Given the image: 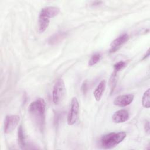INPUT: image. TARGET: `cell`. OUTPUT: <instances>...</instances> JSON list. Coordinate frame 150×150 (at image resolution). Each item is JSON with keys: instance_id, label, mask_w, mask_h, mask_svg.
<instances>
[{"instance_id": "obj_1", "label": "cell", "mask_w": 150, "mask_h": 150, "mask_svg": "<svg viewBox=\"0 0 150 150\" xmlns=\"http://www.w3.org/2000/svg\"><path fill=\"white\" fill-rule=\"evenodd\" d=\"M28 111L32 121L40 131H43L45 127L46 117V103L44 99L39 98L32 102Z\"/></svg>"}, {"instance_id": "obj_2", "label": "cell", "mask_w": 150, "mask_h": 150, "mask_svg": "<svg viewBox=\"0 0 150 150\" xmlns=\"http://www.w3.org/2000/svg\"><path fill=\"white\" fill-rule=\"evenodd\" d=\"M126 137L125 132H110L104 135L100 139V145L102 148L112 149L121 142Z\"/></svg>"}, {"instance_id": "obj_3", "label": "cell", "mask_w": 150, "mask_h": 150, "mask_svg": "<svg viewBox=\"0 0 150 150\" xmlns=\"http://www.w3.org/2000/svg\"><path fill=\"white\" fill-rule=\"evenodd\" d=\"M66 92L65 84L62 79H58L53 88L52 100L54 104H59L63 99Z\"/></svg>"}, {"instance_id": "obj_4", "label": "cell", "mask_w": 150, "mask_h": 150, "mask_svg": "<svg viewBox=\"0 0 150 150\" xmlns=\"http://www.w3.org/2000/svg\"><path fill=\"white\" fill-rule=\"evenodd\" d=\"M79 115V104L76 97H73L70 110L67 115V124L69 125H74L78 120Z\"/></svg>"}, {"instance_id": "obj_5", "label": "cell", "mask_w": 150, "mask_h": 150, "mask_svg": "<svg viewBox=\"0 0 150 150\" xmlns=\"http://www.w3.org/2000/svg\"><path fill=\"white\" fill-rule=\"evenodd\" d=\"M20 117L18 115H6L4 120V131L5 134H9L13 131L18 125Z\"/></svg>"}, {"instance_id": "obj_6", "label": "cell", "mask_w": 150, "mask_h": 150, "mask_svg": "<svg viewBox=\"0 0 150 150\" xmlns=\"http://www.w3.org/2000/svg\"><path fill=\"white\" fill-rule=\"evenodd\" d=\"M134 96L131 94L119 95L114 100V104L120 107H126L129 105L134 100Z\"/></svg>"}, {"instance_id": "obj_7", "label": "cell", "mask_w": 150, "mask_h": 150, "mask_svg": "<svg viewBox=\"0 0 150 150\" xmlns=\"http://www.w3.org/2000/svg\"><path fill=\"white\" fill-rule=\"evenodd\" d=\"M129 39V36L127 33L122 34L114 39L110 45V53H114L118 50L120 47Z\"/></svg>"}, {"instance_id": "obj_8", "label": "cell", "mask_w": 150, "mask_h": 150, "mask_svg": "<svg viewBox=\"0 0 150 150\" xmlns=\"http://www.w3.org/2000/svg\"><path fill=\"white\" fill-rule=\"evenodd\" d=\"M129 117L128 111L125 109L118 110L112 116V120L114 123L120 124L127 121Z\"/></svg>"}, {"instance_id": "obj_9", "label": "cell", "mask_w": 150, "mask_h": 150, "mask_svg": "<svg viewBox=\"0 0 150 150\" xmlns=\"http://www.w3.org/2000/svg\"><path fill=\"white\" fill-rule=\"evenodd\" d=\"M60 12V9L56 6H46L42 8L39 16L48 19L56 16Z\"/></svg>"}, {"instance_id": "obj_10", "label": "cell", "mask_w": 150, "mask_h": 150, "mask_svg": "<svg viewBox=\"0 0 150 150\" xmlns=\"http://www.w3.org/2000/svg\"><path fill=\"white\" fill-rule=\"evenodd\" d=\"M105 87H106V81L105 80H103L99 83L97 87L95 88L93 93H94V98L97 101H99L101 100L103 96V94L105 91Z\"/></svg>"}, {"instance_id": "obj_11", "label": "cell", "mask_w": 150, "mask_h": 150, "mask_svg": "<svg viewBox=\"0 0 150 150\" xmlns=\"http://www.w3.org/2000/svg\"><path fill=\"white\" fill-rule=\"evenodd\" d=\"M66 36V32H57L53 34L49 39L48 43L51 45L57 44L62 41Z\"/></svg>"}, {"instance_id": "obj_12", "label": "cell", "mask_w": 150, "mask_h": 150, "mask_svg": "<svg viewBox=\"0 0 150 150\" xmlns=\"http://www.w3.org/2000/svg\"><path fill=\"white\" fill-rule=\"evenodd\" d=\"M18 144L21 149H25L26 144V139L24 135V132L23 129V127L22 125H19L18 129Z\"/></svg>"}, {"instance_id": "obj_13", "label": "cell", "mask_w": 150, "mask_h": 150, "mask_svg": "<svg viewBox=\"0 0 150 150\" xmlns=\"http://www.w3.org/2000/svg\"><path fill=\"white\" fill-rule=\"evenodd\" d=\"M49 19L39 16L38 30L40 33H43L46 30V29L49 26Z\"/></svg>"}, {"instance_id": "obj_14", "label": "cell", "mask_w": 150, "mask_h": 150, "mask_svg": "<svg viewBox=\"0 0 150 150\" xmlns=\"http://www.w3.org/2000/svg\"><path fill=\"white\" fill-rule=\"evenodd\" d=\"M142 104L145 108H149L150 102H149V88L147 89L144 93L142 98Z\"/></svg>"}, {"instance_id": "obj_15", "label": "cell", "mask_w": 150, "mask_h": 150, "mask_svg": "<svg viewBox=\"0 0 150 150\" xmlns=\"http://www.w3.org/2000/svg\"><path fill=\"white\" fill-rule=\"evenodd\" d=\"M101 58V55L100 53H96L93 54L88 61V66H92L95 65L100 60Z\"/></svg>"}, {"instance_id": "obj_16", "label": "cell", "mask_w": 150, "mask_h": 150, "mask_svg": "<svg viewBox=\"0 0 150 150\" xmlns=\"http://www.w3.org/2000/svg\"><path fill=\"white\" fill-rule=\"evenodd\" d=\"M126 66V62L124 61H120L114 65V72L117 73Z\"/></svg>"}, {"instance_id": "obj_17", "label": "cell", "mask_w": 150, "mask_h": 150, "mask_svg": "<svg viewBox=\"0 0 150 150\" xmlns=\"http://www.w3.org/2000/svg\"><path fill=\"white\" fill-rule=\"evenodd\" d=\"M87 90V81H85L83 82V85L81 86V90L84 94L86 93V91Z\"/></svg>"}, {"instance_id": "obj_18", "label": "cell", "mask_w": 150, "mask_h": 150, "mask_svg": "<svg viewBox=\"0 0 150 150\" xmlns=\"http://www.w3.org/2000/svg\"><path fill=\"white\" fill-rule=\"evenodd\" d=\"M145 131L148 133L149 134V123L148 121H145Z\"/></svg>"}, {"instance_id": "obj_19", "label": "cell", "mask_w": 150, "mask_h": 150, "mask_svg": "<svg viewBox=\"0 0 150 150\" xmlns=\"http://www.w3.org/2000/svg\"><path fill=\"white\" fill-rule=\"evenodd\" d=\"M148 56H149V49H148V50L146 51L145 54L143 58H142V60H145L146 58H147Z\"/></svg>"}, {"instance_id": "obj_20", "label": "cell", "mask_w": 150, "mask_h": 150, "mask_svg": "<svg viewBox=\"0 0 150 150\" xmlns=\"http://www.w3.org/2000/svg\"><path fill=\"white\" fill-rule=\"evenodd\" d=\"M103 2L102 1H93L92 2V5H100L101 4H102Z\"/></svg>"}]
</instances>
